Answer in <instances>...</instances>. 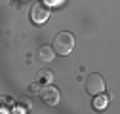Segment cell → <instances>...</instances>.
<instances>
[{
	"mask_svg": "<svg viewBox=\"0 0 120 114\" xmlns=\"http://www.w3.org/2000/svg\"><path fill=\"white\" fill-rule=\"evenodd\" d=\"M53 51L55 53H59V55H69L72 50H74V36L71 34V32H67V31H63V32H59L57 36H55V40H53Z\"/></svg>",
	"mask_w": 120,
	"mask_h": 114,
	"instance_id": "obj_1",
	"label": "cell"
},
{
	"mask_svg": "<svg viewBox=\"0 0 120 114\" xmlns=\"http://www.w3.org/2000/svg\"><path fill=\"white\" fill-rule=\"evenodd\" d=\"M107 103H109V95H99V97L94 99V107L95 108H105Z\"/></svg>",
	"mask_w": 120,
	"mask_h": 114,
	"instance_id": "obj_7",
	"label": "cell"
},
{
	"mask_svg": "<svg viewBox=\"0 0 120 114\" xmlns=\"http://www.w3.org/2000/svg\"><path fill=\"white\" fill-rule=\"evenodd\" d=\"M38 95H40V99H42V103L48 105V107H55V105L59 103V91L53 88V86H50V84L44 86V88H40Z\"/></svg>",
	"mask_w": 120,
	"mask_h": 114,
	"instance_id": "obj_3",
	"label": "cell"
},
{
	"mask_svg": "<svg viewBox=\"0 0 120 114\" xmlns=\"http://www.w3.org/2000/svg\"><path fill=\"white\" fill-rule=\"evenodd\" d=\"M53 57H55V51H53L52 46H40V48H38V59H40V61L50 63Z\"/></svg>",
	"mask_w": 120,
	"mask_h": 114,
	"instance_id": "obj_5",
	"label": "cell"
},
{
	"mask_svg": "<svg viewBox=\"0 0 120 114\" xmlns=\"http://www.w3.org/2000/svg\"><path fill=\"white\" fill-rule=\"evenodd\" d=\"M52 80H53V74H52V70H48V68L40 70V72L36 74V82L38 84H50Z\"/></svg>",
	"mask_w": 120,
	"mask_h": 114,
	"instance_id": "obj_6",
	"label": "cell"
},
{
	"mask_svg": "<svg viewBox=\"0 0 120 114\" xmlns=\"http://www.w3.org/2000/svg\"><path fill=\"white\" fill-rule=\"evenodd\" d=\"M86 91L90 95H99L105 91V80L101 74H90L86 80Z\"/></svg>",
	"mask_w": 120,
	"mask_h": 114,
	"instance_id": "obj_2",
	"label": "cell"
},
{
	"mask_svg": "<svg viewBox=\"0 0 120 114\" xmlns=\"http://www.w3.org/2000/svg\"><path fill=\"white\" fill-rule=\"evenodd\" d=\"M31 19L34 23H38V25L40 23H46L50 19V8L46 4H42V2H36L33 6V10H31Z\"/></svg>",
	"mask_w": 120,
	"mask_h": 114,
	"instance_id": "obj_4",
	"label": "cell"
},
{
	"mask_svg": "<svg viewBox=\"0 0 120 114\" xmlns=\"http://www.w3.org/2000/svg\"><path fill=\"white\" fill-rule=\"evenodd\" d=\"M29 89H31L33 93H38V91H40V84H38V82H34V84H31V86H29Z\"/></svg>",
	"mask_w": 120,
	"mask_h": 114,
	"instance_id": "obj_8",
	"label": "cell"
}]
</instances>
